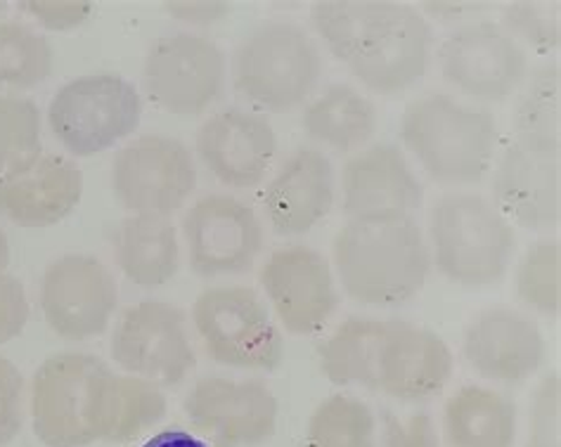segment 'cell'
Returning a JSON list of instances; mask_svg holds the SVG:
<instances>
[{"instance_id": "obj_9", "label": "cell", "mask_w": 561, "mask_h": 447, "mask_svg": "<svg viewBox=\"0 0 561 447\" xmlns=\"http://www.w3.org/2000/svg\"><path fill=\"white\" fill-rule=\"evenodd\" d=\"M228 59L216 41L179 32L157 38L142 62L145 93L161 112L199 116L224 98Z\"/></svg>"}, {"instance_id": "obj_14", "label": "cell", "mask_w": 561, "mask_h": 447, "mask_svg": "<svg viewBox=\"0 0 561 447\" xmlns=\"http://www.w3.org/2000/svg\"><path fill=\"white\" fill-rule=\"evenodd\" d=\"M440 73L457 93L481 102H502L528 77V55L495 22L465 24L440 43Z\"/></svg>"}, {"instance_id": "obj_2", "label": "cell", "mask_w": 561, "mask_h": 447, "mask_svg": "<svg viewBox=\"0 0 561 447\" xmlns=\"http://www.w3.org/2000/svg\"><path fill=\"white\" fill-rule=\"evenodd\" d=\"M322 375L334 386H363L401 402L443 393L453 351L436 332L405 320L348 318L320 344Z\"/></svg>"}, {"instance_id": "obj_36", "label": "cell", "mask_w": 561, "mask_h": 447, "mask_svg": "<svg viewBox=\"0 0 561 447\" xmlns=\"http://www.w3.org/2000/svg\"><path fill=\"white\" fill-rule=\"evenodd\" d=\"M24 393L22 371L0 355V447L12 443L24 428Z\"/></svg>"}, {"instance_id": "obj_7", "label": "cell", "mask_w": 561, "mask_h": 447, "mask_svg": "<svg viewBox=\"0 0 561 447\" xmlns=\"http://www.w3.org/2000/svg\"><path fill=\"white\" fill-rule=\"evenodd\" d=\"M142 122L138 88L119 73H85L57 88L48 104L55 140L73 157H95L130 138Z\"/></svg>"}, {"instance_id": "obj_19", "label": "cell", "mask_w": 561, "mask_h": 447, "mask_svg": "<svg viewBox=\"0 0 561 447\" xmlns=\"http://www.w3.org/2000/svg\"><path fill=\"white\" fill-rule=\"evenodd\" d=\"M197 157L220 185L249 190L265 181L277 157L268 118L249 110H224L206 118L195 136Z\"/></svg>"}, {"instance_id": "obj_29", "label": "cell", "mask_w": 561, "mask_h": 447, "mask_svg": "<svg viewBox=\"0 0 561 447\" xmlns=\"http://www.w3.org/2000/svg\"><path fill=\"white\" fill-rule=\"evenodd\" d=\"M561 73L559 65H545L530 73L514 110V138L561 145Z\"/></svg>"}, {"instance_id": "obj_26", "label": "cell", "mask_w": 561, "mask_h": 447, "mask_svg": "<svg viewBox=\"0 0 561 447\" xmlns=\"http://www.w3.org/2000/svg\"><path fill=\"white\" fill-rule=\"evenodd\" d=\"M443 438L448 447H514L516 405L493 389L465 386L443 408Z\"/></svg>"}, {"instance_id": "obj_43", "label": "cell", "mask_w": 561, "mask_h": 447, "mask_svg": "<svg viewBox=\"0 0 561 447\" xmlns=\"http://www.w3.org/2000/svg\"><path fill=\"white\" fill-rule=\"evenodd\" d=\"M5 8V3H0V10H3Z\"/></svg>"}, {"instance_id": "obj_37", "label": "cell", "mask_w": 561, "mask_h": 447, "mask_svg": "<svg viewBox=\"0 0 561 447\" xmlns=\"http://www.w3.org/2000/svg\"><path fill=\"white\" fill-rule=\"evenodd\" d=\"M20 10L50 32H71L93 14V3L83 0H22Z\"/></svg>"}, {"instance_id": "obj_20", "label": "cell", "mask_w": 561, "mask_h": 447, "mask_svg": "<svg viewBox=\"0 0 561 447\" xmlns=\"http://www.w3.org/2000/svg\"><path fill=\"white\" fill-rule=\"evenodd\" d=\"M83 197L77 161L36 152L0 175V216L18 228H50L73 214Z\"/></svg>"}, {"instance_id": "obj_11", "label": "cell", "mask_w": 561, "mask_h": 447, "mask_svg": "<svg viewBox=\"0 0 561 447\" xmlns=\"http://www.w3.org/2000/svg\"><path fill=\"white\" fill-rule=\"evenodd\" d=\"M197 187V163L190 149L169 136H140L112 161V192L130 216L169 218Z\"/></svg>"}, {"instance_id": "obj_1", "label": "cell", "mask_w": 561, "mask_h": 447, "mask_svg": "<svg viewBox=\"0 0 561 447\" xmlns=\"http://www.w3.org/2000/svg\"><path fill=\"white\" fill-rule=\"evenodd\" d=\"M167 396L140 377L119 375L93 353H55L28 391L34 436L46 447L130 443L167 416Z\"/></svg>"}, {"instance_id": "obj_25", "label": "cell", "mask_w": 561, "mask_h": 447, "mask_svg": "<svg viewBox=\"0 0 561 447\" xmlns=\"http://www.w3.org/2000/svg\"><path fill=\"white\" fill-rule=\"evenodd\" d=\"M304 133L318 145L348 154L363 149L377 130V110L373 100L348 83H332L304 104Z\"/></svg>"}, {"instance_id": "obj_4", "label": "cell", "mask_w": 561, "mask_h": 447, "mask_svg": "<svg viewBox=\"0 0 561 447\" xmlns=\"http://www.w3.org/2000/svg\"><path fill=\"white\" fill-rule=\"evenodd\" d=\"M401 142L424 173L446 187L477 185L489 175L500 145L497 118L453 95L432 93L408 104Z\"/></svg>"}, {"instance_id": "obj_12", "label": "cell", "mask_w": 561, "mask_h": 447, "mask_svg": "<svg viewBox=\"0 0 561 447\" xmlns=\"http://www.w3.org/2000/svg\"><path fill=\"white\" fill-rule=\"evenodd\" d=\"M432 48L434 34L424 14L383 0L346 67L367 91L391 98L424 79L432 65Z\"/></svg>"}, {"instance_id": "obj_27", "label": "cell", "mask_w": 561, "mask_h": 447, "mask_svg": "<svg viewBox=\"0 0 561 447\" xmlns=\"http://www.w3.org/2000/svg\"><path fill=\"white\" fill-rule=\"evenodd\" d=\"M297 447H377V416L360 398L334 393L308 416Z\"/></svg>"}, {"instance_id": "obj_17", "label": "cell", "mask_w": 561, "mask_h": 447, "mask_svg": "<svg viewBox=\"0 0 561 447\" xmlns=\"http://www.w3.org/2000/svg\"><path fill=\"white\" fill-rule=\"evenodd\" d=\"M261 287L279 324L294 336L320 334L342 301L330 261L304 244L273 251L261 267Z\"/></svg>"}, {"instance_id": "obj_39", "label": "cell", "mask_w": 561, "mask_h": 447, "mask_svg": "<svg viewBox=\"0 0 561 447\" xmlns=\"http://www.w3.org/2000/svg\"><path fill=\"white\" fill-rule=\"evenodd\" d=\"M164 10L183 24L211 26L228 18L232 5L224 0H171V3H164Z\"/></svg>"}, {"instance_id": "obj_34", "label": "cell", "mask_w": 561, "mask_h": 447, "mask_svg": "<svg viewBox=\"0 0 561 447\" xmlns=\"http://www.w3.org/2000/svg\"><path fill=\"white\" fill-rule=\"evenodd\" d=\"M526 447H561V379L545 377L530 400Z\"/></svg>"}, {"instance_id": "obj_24", "label": "cell", "mask_w": 561, "mask_h": 447, "mask_svg": "<svg viewBox=\"0 0 561 447\" xmlns=\"http://www.w3.org/2000/svg\"><path fill=\"white\" fill-rule=\"evenodd\" d=\"M114 261L133 285L164 287L181 267L179 232L169 218L126 216L112 234Z\"/></svg>"}, {"instance_id": "obj_23", "label": "cell", "mask_w": 561, "mask_h": 447, "mask_svg": "<svg viewBox=\"0 0 561 447\" xmlns=\"http://www.w3.org/2000/svg\"><path fill=\"white\" fill-rule=\"evenodd\" d=\"M344 214L348 218L405 214L422 206L424 190L398 145L377 142L358 149L342 171Z\"/></svg>"}, {"instance_id": "obj_33", "label": "cell", "mask_w": 561, "mask_h": 447, "mask_svg": "<svg viewBox=\"0 0 561 447\" xmlns=\"http://www.w3.org/2000/svg\"><path fill=\"white\" fill-rule=\"evenodd\" d=\"M561 5L548 0H522L502 10V28L519 43L536 48L538 53H550L559 48L561 41Z\"/></svg>"}, {"instance_id": "obj_40", "label": "cell", "mask_w": 561, "mask_h": 447, "mask_svg": "<svg viewBox=\"0 0 561 447\" xmlns=\"http://www.w3.org/2000/svg\"><path fill=\"white\" fill-rule=\"evenodd\" d=\"M140 447H209L202 438L183 428H167L159 431L150 440H145Z\"/></svg>"}, {"instance_id": "obj_15", "label": "cell", "mask_w": 561, "mask_h": 447, "mask_svg": "<svg viewBox=\"0 0 561 447\" xmlns=\"http://www.w3.org/2000/svg\"><path fill=\"white\" fill-rule=\"evenodd\" d=\"M190 271L199 279L242 275L263 251V222L249 204L209 195L190 206L183 218Z\"/></svg>"}, {"instance_id": "obj_10", "label": "cell", "mask_w": 561, "mask_h": 447, "mask_svg": "<svg viewBox=\"0 0 561 447\" xmlns=\"http://www.w3.org/2000/svg\"><path fill=\"white\" fill-rule=\"evenodd\" d=\"M110 351L130 377L159 389L183 383L197 367L185 310L167 301H140L124 308L114 324Z\"/></svg>"}, {"instance_id": "obj_32", "label": "cell", "mask_w": 561, "mask_h": 447, "mask_svg": "<svg viewBox=\"0 0 561 447\" xmlns=\"http://www.w3.org/2000/svg\"><path fill=\"white\" fill-rule=\"evenodd\" d=\"M36 152H41L38 104L22 95L0 93V175Z\"/></svg>"}, {"instance_id": "obj_41", "label": "cell", "mask_w": 561, "mask_h": 447, "mask_svg": "<svg viewBox=\"0 0 561 447\" xmlns=\"http://www.w3.org/2000/svg\"><path fill=\"white\" fill-rule=\"evenodd\" d=\"M481 5L477 3H424V10H430V14L438 20H460L467 18V14L477 12Z\"/></svg>"}, {"instance_id": "obj_42", "label": "cell", "mask_w": 561, "mask_h": 447, "mask_svg": "<svg viewBox=\"0 0 561 447\" xmlns=\"http://www.w3.org/2000/svg\"><path fill=\"white\" fill-rule=\"evenodd\" d=\"M10 256H12V251H10L8 234L3 232V228H0V271H8V265H10Z\"/></svg>"}, {"instance_id": "obj_21", "label": "cell", "mask_w": 561, "mask_h": 447, "mask_svg": "<svg viewBox=\"0 0 561 447\" xmlns=\"http://www.w3.org/2000/svg\"><path fill=\"white\" fill-rule=\"evenodd\" d=\"M548 344L540 326L512 308H489L471 320L462 355L479 377L497 383L528 381L545 363Z\"/></svg>"}, {"instance_id": "obj_16", "label": "cell", "mask_w": 561, "mask_h": 447, "mask_svg": "<svg viewBox=\"0 0 561 447\" xmlns=\"http://www.w3.org/2000/svg\"><path fill=\"white\" fill-rule=\"evenodd\" d=\"M190 424L214 447H256L275 436L279 405L259 379L202 377L183 400Z\"/></svg>"}, {"instance_id": "obj_6", "label": "cell", "mask_w": 561, "mask_h": 447, "mask_svg": "<svg viewBox=\"0 0 561 447\" xmlns=\"http://www.w3.org/2000/svg\"><path fill=\"white\" fill-rule=\"evenodd\" d=\"M430 240L438 273L467 289L502 282L516 249L512 222L474 192H450L432 206Z\"/></svg>"}, {"instance_id": "obj_18", "label": "cell", "mask_w": 561, "mask_h": 447, "mask_svg": "<svg viewBox=\"0 0 561 447\" xmlns=\"http://www.w3.org/2000/svg\"><path fill=\"white\" fill-rule=\"evenodd\" d=\"M493 204L526 230L548 232L561 218V145L512 140L493 169Z\"/></svg>"}, {"instance_id": "obj_31", "label": "cell", "mask_w": 561, "mask_h": 447, "mask_svg": "<svg viewBox=\"0 0 561 447\" xmlns=\"http://www.w3.org/2000/svg\"><path fill=\"white\" fill-rule=\"evenodd\" d=\"M516 296L538 316L557 318L561 310V247L540 240L526 251L516 267Z\"/></svg>"}, {"instance_id": "obj_28", "label": "cell", "mask_w": 561, "mask_h": 447, "mask_svg": "<svg viewBox=\"0 0 561 447\" xmlns=\"http://www.w3.org/2000/svg\"><path fill=\"white\" fill-rule=\"evenodd\" d=\"M55 67L48 38L22 22H0V91H32Z\"/></svg>"}, {"instance_id": "obj_22", "label": "cell", "mask_w": 561, "mask_h": 447, "mask_svg": "<svg viewBox=\"0 0 561 447\" xmlns=\"http://www.w3.org/2000/svg\"><path fill=\"white\" fill-rule=\"evenodd\" d=\"M336 197L334 167L316 147H299L279 163L265 185L261 206L279 237H301L332 211Z\"/></svg>"}, {"instance_id": "obj_8", "label": "cell", "mask_w": 561, "mask_h": 447, "mask_svg": "<svg viewBox=\"0 0 561 447\" xmlns=\"http://www.w3.org/2000/svg\"><path fill=\"white\" fill-rule=\"evenodd\" d=\"M204 353L230 369L277 371L285 360L283 332L251 287H211L190 312Z\"/></svg>"}, {"instance_id": "obj_3", "label": "cell", "mask_w": 561, "mask_h": 447, "mask_svg": "<svg viewBox=\"0 0 561 447\" xmlns=\"http://www.w3.org/2000/svg\"><path fill=\"white\" fill-rule=\"evenodd\" d=\"M334 277L360 306L410 303L432 273V251L417 220L405 214L348 218L332 242Z\"/></svg>"}, {"instance_id": "obj_38", "label": "cell", "mask_w": 561, "mask_h": 447, "mask_svg": "<svg viewBox=\"0 0 561 447\" xmlns=\"http://www.w3.org/2000/svg\"><path fill=\"white\" fill-rule=\"evenodd\" d=\"M28 316H32V306H28L20 277L0 271V346L22 336Z\"/></svg>"}, {"instance_id": "obj_35", "label": "cell", "mask_w": 561, "mask_h": 447, "mask_svg": "<svg viewBox=\"0 0 561 447\" xmlns=\"http://www.w3.org/2000/svg\"><path fill=\"white\" fill-rule=\"evenodd\" d=\"M379 420L383 447H440L432 414H398L391 408H383Z\"/></svg>"}, {"instance_id": "obj_30", "label": "cell", "mask_w": 561, "mask_h": 447, "mask_svg": "<svg viewBox=\"0 0 561 447\" xmlns=\"http://www.w3.org/2000/svg\"><path fill=\"white\" fill-rule=\"evenodd\" d=\"M381 8L383 0H322L311 8V22L328 50L339 62L348 65Z\"/></svg>"}, {"instance_id": "obj_5", "label": "cell", "mask_w": 561, "mask_h": 447, "mask_svg": "<svg viewBox=\"0 0 561 447\" xmlns=\"http://www.w3.org/2000/svg\"><path fill=\"white\" fill-rule=\"evenodd\" d=\"M230 69L234 93L259 114H289L311 100L324 62L304 26L265 22L238 43Z\"/></svg>"}, {"instance_id": "obj_13", "label": "cell", "mask_w": 561, "mask_h": 447, "mask_svg": "<svg viewBox=\"0 0 561 447\" xmlns=\"http://www.w3.org/2000/svg\"><path fill=\"white\" fill-rule=\"evenodd\" d=\"M119 306V285L110 267L88 253L55 259L41 277V310L65 341H91L107 332Z\"/></svg>"}]
</instances>
